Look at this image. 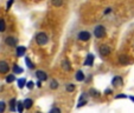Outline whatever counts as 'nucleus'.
Returning <instances> with one entry per match:
<instances>
[{"label": "nucleus", "instance_id": "obj_20", "mask_svg": "<svg viewBox=\"0 0 134 113\" xmlns=\"http://www.w3.org/2000/svg\"><path fill=\"white\" fill-rule=\"evenodd\" d=\"M6 31V21L4 18H0V33H4Z\"/></svg>", "mask_w": 134, "mask_h": 113}, {"label": "nucleus", "instance_id": "obj_19", "mask_svg": "<svg viewBox=\"0 0 134 113\" xmlns=\"http://www.w3.org/2000/svg\"><path fill=\"white\" fill-rule=\"evenodd\" d=\"M6 83L7 84H12L13 81H16V74L14 73H11V74H7L6 76Z\"/></svg>", "mask_w": 134, "mask_h": 113}, {"label": "nucleus", "instance_id": "obj_13", "mask_svg": "<svg viewBox=\"0 0 134 113\" xmlns=\"http://www.w3.org/2000/svg\"><path fill=\"white\" fill-rule=\"evenodd\" d=\"M94 59H95V57H94V54H91V53H89V54L87 55V58H85V61H84V65L85 66H93L94 64Z\"/></svg>", "mask_w": 134, "mask_h": 113}, {"label": "nucleus", "instance_id": "obj_31", "mask_svg": "<svg viewBox=\"0 0 134 113\" xmlns=\"http://www.w3.org/2000/svg\"><path fill=\"white\" fill-rule=\"evenodd\" d=\"M126 98H128V97L125 94V93H120V94L115 95V99H126Z\"/></svg>", "mask_w": 134, "mask_h": 113}, {"label": "nucleus", "instance_id": "obj_6", "mask_svg": "<svg viewBox=\"0 0 134 113\" xmlns=\"http://www.w3.org/2000/svg\"><path fill=\"white\" fill-rule=\"evenodd\" d=\"M110 52H112V49H110V47H109L108 45H101L100 47H99V53H100L101 57H108L109 54H110Z\"/></svg>", "mask_w": 134, "mask_h": 113}, {"label": "nucleus", "instance_id": "obj_34", "mask_svg": "<svg viewBox=\"0 0 134 113\" xmlns=\"http://www.w3.org/2000/svg\"><path fill=\"white\" fill-rule=\"evenodd\" d=\"M112 93H113V90H110V89H107L106 91H104V94H107V95H108V94H112Z\"/></svg>", "mask_w": 134, "mask_h": 113}, {"label": "nucleus", "instance_id": "obj_5", "mask_svg": "<svg viewBox=\"0 0 134 113\" xmlns=\"http://www.w3.org/2000/svg\"><path fill=\"white\" fill-rule=\"evenodd\" d=\"M112 85H113V87H115V89L122 87V86H123V78H122L121 76H115L112 79Z\"/></svg>", "mask_w": 134, "mask_h": 113}, {"label": "nucleus", "instance_id": "obj_35", "mask_svg": "<svg viewBox=\"0 0 134 113\" xmlns=\"http://www.w3.org/2000/svg\"><path fill=\"white\" fill-rule=\"evenodd\" d=\"M129 99H131V100L133 101V103H134V97H129Z\"/></svg>", "mask_w": 134, "mask_h": 113}, {"label": "nucleus", "instance_id": "obj_8", "mask_svg": "<svg viewBox=\"0 0 134 113\" xmlns=\"http://www.w3.org/2000/svg\"><path fill=\"white\" fill-rule=\"evenodd\" d=\"M9 72V64L5 60H0V74H7Z\"/></svg>", "mask_w": 134, "mask_h": 113}, {"label": "nucleus", "instance_id": "obj_29", "mask_svg": "<svg viewBox=\"0 0 134 113\" xmlns=\"http://www.w3.org/2000/svg\"><path fill=\"white\" fill-rule=\"evenodd\" d=\"M5 110H6V103L4 100H0V113H3Z\"/></svg>", "mask_w": 134, "mask_h": 113}, {"label": "nucleus", "instance_id": "obj_4", "mask_svg": "<svg viewBox=\"0 0 134 113\" xmlns=\"http://www.w3.org/2000/svg\"><path fill=\"white\" fill-rule=\"evenodd\" d=\"M90 38H91V33L89 31H81V32L77 34V39L80 40V41H88Z\"/></svg>", "mask_w": 134, "mask_h": 113}, {"label": "nucleus", "instance_id": "obj_11", "mask_svg": "<svg viewBox=\"0 0 134 113\" xmlns=\"http://www.w3.org/2000/svg\"><path fill=\"white\" fill-rule=\"evenodd\" d=\"M26 53V47L25 46H16V55L18 57V58H20V57H24Z\"/></svg>", "mask_w": 134, "mask_h": 113}, {"label": "nucleus", "instance_id": "obj_24", "mask_svg": "<svg viewBox=\"0 0 134 113\" xmlns=\"http://www.w3.org/2000/svg\"><path fill=\"white\" fill-rule=\"evenodd\" d=\"M89 94H90L91 97H94V98H97V97H100V92L95 89H90L89 90Z\"/></svg>", "mask_w": 134, "mask_h": 113}, {"label": "nucleus", "instance_id": "obj_22", "mask_svg": "<svg viewBox=\"0 0 134 113\" xmlns=\"http://www.w3.org/2000/svg\"><path fill=\"white\" fill-rule=\"evenodd\" d=\"M8 104H9V111H12V112H14L16 110V104H17V100L14 98L11 99V100L8 101Z\"/></svg>", "mask_w": 134, "mask_h": 113}, {"label": "nucleus", "instance_id": "obj_3", "mask_svg": "<svg viewBox=\"0 0 134 113\" xmlns=\"http://www.w3.org/2000/svg\"><path fill=\"white\" fill-rule=\"evenodd\" d=\"M5 44L8 47H16L18 45V39L14 35H8V37L5 38Z\"/></svg>", "mask_w": 134, "mask_h": 113}, {"label": "nucleus", "instance_id": "obj_1", "mask_svg": "<svg viewBox=\"0 0 134 113\" xmlns=\"http://www.w3.org/2000/svg\"><path fill=\"white\" fill-rule=\"evenodd\" d=\"M34 41H36V44L38 46H45L49 44L50 38H49V35L45 32H38L36 34V37H34Z\"/></svg>", "mask_w": 134, "mask_h": 113}, {"label": "nucleus", "instance_id": "obj_10", "mask_svg": "<svg viewBox=\"0 0 134 113\" xmlns=\"http://www.w3.org/2000/svg\"><path fill=\"white\" fill-rule=\"evenodd\" d=\"M131 62V59H129V57L126 54H121L119 55V64L120 65H123V66H126V65H128Z\"/></svg>", "mask_w": 134, "mask_h": 113}, {"label": "nucleus", "instance_id": "obj_23", "mask_svg": "<svg viewBox=\"0 0 134 113\" xmlns=\"http://www.w3.org/2000/svg\"><path fill=\"white\" fill-rule=\"evenodd\" d=\"M26 81H27V80H26L25 78H20V79L17 80V84H18V87H19V89H23V87H25Z\"/></svg>", "mask_w": 134, "mask_h": 113}, {"label": "nucleus", "instance_id": "obj_17", "mask_svg": "<svg viewBox=\"0 0 134 113\" xmlns=\"http://www.w3.org/2000/svg\"><path fill=\"white\" fill-rule=\"evenodd\" d=\"M12 70H13V73L14 74H22L23 72H24V70H23L19 65H17V64H14L12 66Z\"/></svg>", "mask_w": 134, "mask_h": 113}, {"label": "nucleus", "instance_id": "obj_18", "mask_svg": "<svg viewBox=\"0 0 134 113\" xmlns=\"http://www.w3.org/2000/svg\"><path fill=\"white\" fill-rule=\"evenodd\" d=\"M25 64H26V66H27L28 70H34V67H36L34 64L32 62V60L28 58V57H26V58H25Z\"/></svg>", "mask_w": 134, "mask_h": 113}, {"label": "nucleus", "instance_id": "obj_28", "mask_svg": "<svg viewBox=\"0 0 134 113\" xmlns=\"http://www.w3.org/2000/svg\"><path fill=\"white\" fill-rule=\"evenodd\" d=\"M13 3H14V0H7V4H6V12H8L9 9H11V7H12V5H13Z\"/></svg>", "mask_w": 134, "mask_h": 113}, {"label": "nucleus", "instance_id": "obj_16", "mask_svg": "<svg viewBox=\"0 0 134 113\" xmlns=\"http://www.w3.org/2000/svg\"><path fill=\"white\" fill-rule=\"evenodd\" d=\"M62 67L64 71H70L71 70V64H70V61L68 60V59H64V60L62 61Z\"/></svg>", "mask_w": 134, "mask_h": 113}, {"label": "nucleus", "instance_id": "obj_2", "mask_svg": "<svg viewBox=\"0 0 134 113\" xmlns=\"http://www.w3.org/2000/svg\"><path fill=\"white\" fill-rule=\"evenodd\" d=\"M106 34H107V31L103 25H96V26L94 27V35H95V38H97V39H103V38L106 37Z\"/></svg>", "mask_w": 134, "mask_h": 113}, {"label": "nucleus", "instance_id": "obj_12", "mask_svg": "<svg viewBox=\"0 0 134 113\" xmlns=\"http://www.w3.org/2000/svg\"><path fill=\"white\" fill-rule=\"evenodd\" d=\"M75 79H76V81H78V83H81V81H84V80H85V76H84V72H83V71H82V70H78L77 72H76Z\"/></svg>", "mask_w": 134, "mask_h": 113}, {"label": "nucleus", "instance_id": "obj_33", "mask_svg": "<svg viewBox=\"0 0 134 113\" xmlns=\"http://www.w3.org/2000/svg\"><path fill=\"white\" fill-rule=\"evenodd\" d=\"M42 83H43V81H41V80H38L37 83H36V86H37L38 89H42V87H43V85H42Z\"/></svg>", "mask_w": 134, "mask_h": 113}, {"label": "nucleus", "instance_id": "obj_21", "mask_svg": "<svg viewBox=\"0 0 134 113\" xmlns=\"http://www.w3.org/2000/svg\"><path fill=\"white\" fill-rule=\"evenodd\" d=\"M16 110L18 111L19 113H22L23 111L25 110V107H24V104H23V101H17V104H16Z\"/></svg>", "mask_w": 134, "mask_h": 113}, {"label": "nucleus", "instance_id": "obj_14", "mask_svg": "<svg viewBox=\"0 0 134 113\" xmlns=\"http://www.w3.org/2000/svg\"><path fill=\"white\" fill-rule=\"evenodd\" d=\"M23 104H24V107H25V110H30L32 106H33V100L31 98H27L25 100L23 101Z\"/></svg>", "mask_w": 134, "mask_h": 113}, {"label": "nucleus", "instance_id": "obj_27", "mask_svg": "<svg viewBox=\"0 0 134 113\" xmlns=\"http://www.w3.org/2000/svg\"><path fill=\"white\" fill-rule=\"evenodd\" d=\"M26 87H27L28 90H30V91H31V90H33V87L34 86H36V84L33 83V81H31V80H30V81H26Z\"/></svg>", "mask_w": 134, "mask_h": 113}, {"label": "nucleus", "instance_id": "obj_32", "mask_svg": "<svg viewBox=\"0 0 134 113\" xmlns=\"http://www.w3.org/2000/svg\"><path fill=\"white\" fill-rule=\"evenodd\" d=\"M112 11H113V9L110 8V7H108V8H106V9H104V12H103V14H104V15H107V14H109V13H112Z\"/></svg>", "mask_w": 134, "mask_h": 113}, {"label": "nucleus", "instance_id": "obj_26", "mask_svg": "<svg viewBox=\"0 0 134 113\" xmlns=\"http://www.w3.org/2000/svg\"><path fill=\"white\" fill-rule=\"evenodd\" d=\"M51 4L55 7H61L63 5V0H51Z\"/></svg>", "mask_w": 134, "mask_h": 113}, {"label": "nucleus", "instance_id": "obj_25", "mask_svg": "<svg viewBox=\"0 0 134 113\" xmlns=\"http://www.w3.org/2000/svg\"><path fill=\"white\" fill-rule=\"evenodd\" d=\"M65 90L68 92H70V93H71V92L75 91V85H74V84H71V83L66 84V85H65Z\"/></svg>", "mask_w": 134, "mask_h": 113}, {"label": "nucleus", "instance_id": "obj_7", "mask_svg": "<svg viewBox=\"0 0 134 113\" xmlns=\"http://www.w3.org/2000/svg\"><path fill=\"white\" fill-rule=\"evenodd\" d=\"M87 104H88V94L87 93H82V94L80 95V98H78L76 107H77V108H81V107H83L84 105H87Z\"/></svg>", "mask_w": 134, "mask_h": 113}, {"label": "nucleus", "instance_id": "obj_9", "mask_svg": "<svg viewBox=\"0 0 134 113\" xmlns=\"http://www.w3.org/2000/svg\"><path fill=\"white\" fill-rule=\"evenodd\" d=\"M34 76L37 77L38 80H41V81H46L47 80V73L45 71H42V70H37L36 71V73Z\"/></svg>", "mask_w": 134, "mask_h": 113}, {"label": "nucleus", "instance_id": "obj_30", "mask_svg": "<svg viewBox=\"0 0 134 113\" xmlns=\"http://www.w3.org/2000/svg\"><path fill=\"white\" fill-rule=\"evenodd\" d=\"M49 112H50V113H61L62 111H61V108H58V107H52Z\"/></svg>", "mask_w": 134, "mask_h": 113}, {"label": "nucleus", "instance_id": "obj_15", "mask_svg": "<svg viewBox=\"0 0 134 113\" xmlns=\"http://www.w3.org/2000/svg\"><path fill=\"white\" fill-rule=\"evenodd\" d=\"M49 87H50L51 90H57L59 87V83L57 79H51L50 83H49Z\"/></svg>", "mask_w": 134, "mask_h": 113}]
</instances>
